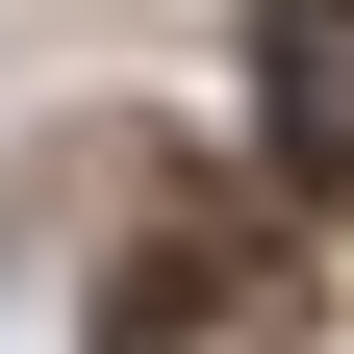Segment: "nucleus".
<instances>
[{"label": "nucleus", "mask_w": 354, "mask_h": 354, "mask_svg": "<svg viewBox=\"0 0 354 354\" xmlns=\"http://www.w3.org/2000/svg\"><path fill=\"white\" fill-rule=\"evenodd\" d=\"M253 102H279V177L354 203V0H253Z\"/></svg>", "instance_id": "f257e3e1"}, {"label": "nucleus", "mask_w": 354, "mask_h": 354, "mask_svg": "<svg viewBox=\"0 0 354 354\" xmlns=\"http://www.w3.org/2000/svg\"><path fill=\"white\" fill-rule=\"evenodd\" d=\"M127 354H304V304L253 279V253H177V279L127 304Z\"/></svg>", "instance_id": "f03ea898"}]
</instances>
